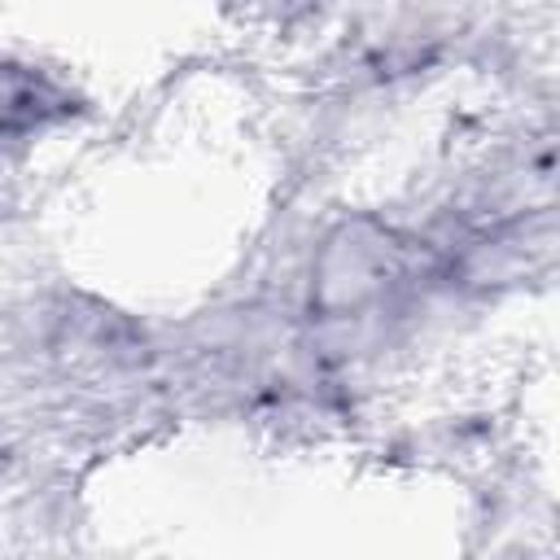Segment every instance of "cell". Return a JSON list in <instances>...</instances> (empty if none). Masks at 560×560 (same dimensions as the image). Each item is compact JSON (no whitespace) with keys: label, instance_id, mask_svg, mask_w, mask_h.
I'll return each instance as SVG.
<instances>
[{"label":"cell","instance_id":"6da1fadb","mask_svg":"<svg viewBox=\"0 0 560 560\" xmlns=\"http://www.w3.org/2000/svg\"><path fill=\"white\" fill-rule=\"evenodd\" d=\"M4 101H9L4 109H18L22 118H39V83L22 79V83L13 88V96H4Z\"/></svg>","mask_w":560,"mask_h":560}]
</instances>
